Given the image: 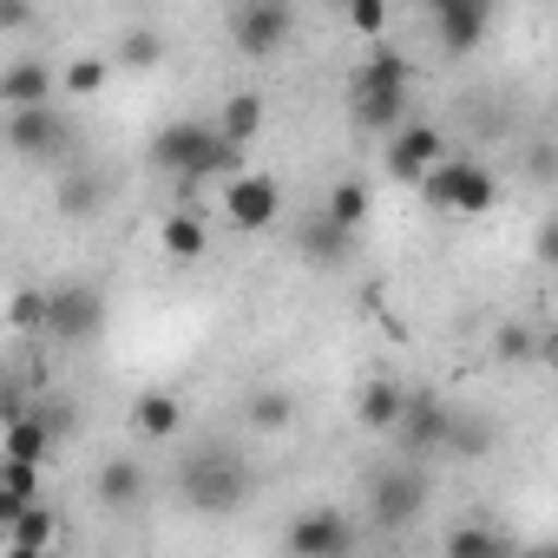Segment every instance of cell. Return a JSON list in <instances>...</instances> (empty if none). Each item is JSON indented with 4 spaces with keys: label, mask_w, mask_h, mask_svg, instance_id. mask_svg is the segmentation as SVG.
Here are the masks:
<instances>
[{
    "label": "cell",
    "mask_w": 558,
    "mask_h": 558,
    "mask_svg": "<svg viewBox=\"0 0 558 558\" xmlns=\"http://www.w3.org/2000/svg\"><path fill=\"white\" fill-rule=\"evenodd\" d=\"M250 151H236L223 132H217V119H171L158 138H151V165L158 171H171V178H243L250 165H243Z\"/></svg>",
    "instance_id": "obj_1"
},
{
    "label": "cell",
    "mask_w": 558,
    "mask_h": 558,
    "mask_svg": "<svg viewBox=\"0 0 558 558\" xmlns=\"http://www.w3.org/2000/svg\"><path fill=\"white\" fill-rule=\"evenodd\" d=\"M178 493H184L191 512L223 519V512H236V506L250 499V466H243L230 447H197V453L178 466Z\"/></svg>",
    "instance_id": "obj_2"
},
{
    "label": "cell",
    "mask_w": 558,
    "mask_h": 558,
    "mask_svg": "<svg viewBox=\"0 0 558 558\" xmlns=\"http://www.w3.org/2000/svg\"><path fill=\"white\" fill-rule=\"evenodd\" d=\"M421 204L427 210H440V217H486L493 204H499V178L480 165V158H447V165H434L427 178H421Z\"/></svg>",
    "instance_id": "obj_3"
},
{
    "label": "cell",
    "mask_w": 558,
    "mask_h": 558,
    "mask_svg": "<svg viewBox=\"0 0 558 558\" xmlns=\"http://www.w3.org/2000/svg\"><path fill=\"white\" fill-rule=\"evenodd\" d=\"M290 558H355V519L342 506H303L283 525Z\"/></svg>",
    "instance_id": "obj_4"
},
{
    "label": "cell",
    "mask_w": 558,
    "mask_h": 558,
    "mask_svg": "<svg viewBox=\"0 0 558 558\" xmlns=\"http://www.w3.org/2000/svg\"><path fill=\"white\" fill-rule=\"evenodd\" d=\"M421 506H427V473H414V466H381V473L368 480V525H375V532L414 525Z\"/></svg>",
    "instance_id": "obj_5"
},
{
    "label": "cell",
    "mask_w": 558,
    "mask_h": 558,
    "mask_svg": "<svg viewBox=\"0 0 558 558\" xmlns=\"http://www.w3.org/2000/svg\"><path fill=\"white\" fill-rule=\"evenodd\" d=\"M106 329V296L93 283H53L47 290V336L53 342H93Z\"/></svg>",
    "instance_id": "obj_6"
},
{
    "label": "cell",
    "mask_w": 558,
    "mask_h": 558,
    "mask_svg": "<svg viewBox=\"0 0 558 558\" xmlns=\"http://www.w3.org/2000/svg\"><path fill=\"white\" fill-rule=\"evenodd\" d=\"M217 210L230 217V230H269L276 217H283V184H276L269 171H243L217 191Z\"/></svg>",
    "instance_id": "obj_7"
},
{
    "label": "cell",
    "mask_w": 558,
    "mask_h": 558,
    "mask_svg": "<svg viewBox=\"0 0 558 558\" xmlns=\"http://www.w3.org/2000/svg\"><path fill=\"white\" fill-rule=\"evenodd\" d=\"M290 34H296V14L283 8V0H250V8L230 14V40H236V53H250V60L283 53Z\"/></svg>",
    "instance_id": "obj_8"
},
{
    "label": "cell",
    "mask_w": 558,
    "mask_h": 558,
    "mask_svg": "<svg viewBox=\"0 0 558 558\" xmlns=\"http://www.w3.org/2000/svg\"><path fill=\"white\" fill-rule=\"evenodd\" d=\"M453 151H447V138H440V125H427V119H408L395 138H388V178L395 184H414L421 191V178L434 171V165H447Z\"/></svg>",
    "instance_id": "obj_9"
},
{
    "label": "cell",
    "mask_w": 558,
    "mask_h": 558,
    "mask_svg": "<svg viewBox=\"0 0 558 558\" xmlns=\"http://www.w3.org/2000/svg\"><path fill=\"white\" fill-rule=\"evenodd\" d=\"M8 151H14V158H34V165L73 151V125H66V112H60V106L8 112Z\"/></svg>",
    "instance_id": "obj_10"
},
{
    "label": "cell",
    "mask_w": 558,
    "mask_h": 558,
    "mask_svg": "<svg viewBox=\"0 0 558 558\" xmlns=\"http://www.w3.org/2000/svg\"><path fill=\"white\" fill-rule=\"evenodd\" d=\"M453 408L440 401V395H408V414H401V447L414 453V460H427V453H440L447 440H453Z\"/></svg>",
    "instance_id": "obj_11"
},
{
    "label": "cell",
    "mask_w": 558,
    "mask_h": 558,
    "mask_svg": "<svg viewBox=\"0 0 558 558\" xmlns=\"http://www.w3.org/2000/svg\"><path fill=\"white\" fill-rule=\"evenodd\" d=\"M486 8L480 0H427V27H434V40H440V53H473L480 40H486Z\"/></svg>",
    "instance_id": "obj_12"
},
{
    "label": "cell",
    "mask_w": 558,
    "mask_h": 558,
    "mask_svg": "<svg viewBox=\"0 0 558 558\" xmlns=\"http://www.w3.org/2000/svg\"><path fill=\"white\" fill-rule=\"evenodd\" d=\"M53 93H60V73H53L47 60H34V53L8 60V73H0V106H8V112H34V106H53Z\"/></svg>",
    "instance_id": "obj_13"
},
{
    "label": "cell",
    "mask_w": 558,
    "mask_h": 558,
    "mask_svg": "<svg viewBox=\"0 0 558 558\" xmlns=\"http://www.w3.org/2000/svg\"><path fill=\"white\" fill-rule=\"evenodd\" d=\"M132 434H138V440H178V434H184V401H178L171 388H145V395L132 401Z\"/></svg>",
    "instance_id": "obj_14"
},
{
    "label": "cell",
    "mask_w": 558,
    "mask_h": 558,
    "mask_svg": "<svg viewBox=\"0 0 558 558\" xmlns=\"http://www.w3.org/2000/svg\"><path fill=\"white\" fill-rule=\"evenodd\" d=\"M408 86H414V60L395 53V47H368L349 93H408Z\"/></svg>",
    "instance_id": "obj_15"
},
{
    "label": "cell",
    "mask_w": 558,
    "mask_h": 558,
    "mask_svg": "<svg viewBox=\"0 0 558 558\" xmlns=\"http://www.w3.org/2000/svg\"><path fill=\"white\" fill-rule=\"evenodd\" d=\"M204 250H210V230H204L197 210H165L158 217V256L165 263H197Z\"/></svg>",
    "instance_id": "obj_16"
},
{
    "label": "cell",
    "mask_w": 558,
    "mask_h": 558,
    "mask_svg": "<svg viewBox=\"0 0 558 558\" xmlns=\"http://www.w3.org/2000/svg\"><path fill=\"white\" fill-rule=\"evenodd\" d=\"M440 558H519V551H512V538H506L499 525H486V519H460V525H447Z\"/></svg>",
    "instance_id": "obj_17"
},
{
    "label": "cell",
    "mask_w": 558,
    "mask_h": 558,
    "mask_svg": "<svg viewBox=\"0 0 558 558\" xmlns=\"http://www.w3.org/2000/svg\"><path fill=\"white\" fill-rule=\"evenodd\" d=\"M401 414H408V388H395V381H368L355 395V421L368 434H401Z\"/></svg>",
    "instance_id": "obj_18"
},
{
    "label": "cell",
    "mask_w": 558,
    "mask_h": 558,
    "mask_svg": "<svg viewBox=\"0 0 558 558\" xmlns=\"http://www.w3.org/2000/svg\"><path fill=\"white\" fill-rule=\"evenodd\" d=\"M93 493H99L106 512H132V506L145 499V466H138V460H106L99 480H93Z\"/></svg>",
    "instance_id": "obj_19"
},
{
    "label": "cell",
    "mask_w": 558,
    "mask_h": 558,
    "mask_svg": "<svg viewBox=\"0 0 558 558\" xmlns=\"http://www.w3.org/2000/svg\"><path fill=\"white\" fill-rule=\"evenodd\" d=\"M53 447H60V434H53L40 414H14V421H8V440H0V460H27V466H40Z\"/></svg>",
    "instance_id": "obj_20"
},
{
    "label": "cell",
    "mask_w": 558,
    "mask_h": 558,
    "mask_svg": "<svg viewBox=\"0 0 558 558\" xmlns=\"http://www.w3.org/2000/svg\"><path fill=\"white\" fill-rule=\"evenodd\" d=\"M217 132H223L236 151H250V145L263 138V93H230V99L217 106Z\"/></svg>",
    "instance_id": "obj_21"
},
{
    "label": "cell",
    "mask_w": 558,
    "mask_h": 558,
    "mask_svg": "<svg viewBox=\"0 0 558 558\" xmlns=\"http://www.w3.org/2000/svg\"><path fill=\"white\" fill-rule=\"evenodd\" d=\"M27 506H40V466H27V460H0V525H14Z\"/></svg>",
    "instance_id": "obj_22"
},
{
    "label": "cell",
    "mask_w": 558,
    "mask_h": 558,
    "mask_svg": "<svg viewBox=\"0 0 558 558\" xmlns=\"http://www.w3.org/2000/svg\"><path fill=\"white\" fill-rule=\"evenodd\" d=\"M243 421L256 427V434H283L290 421H296V395L290 388H250V401H243Z\"/></svg>",
    "instance_id": "obj_23"
},
{
    "label": "cell",
    "mask_w": 558,
    "mask_h": 558,
    "mask_svg": "<svg viewBox=\"0 0 558 558\" xmlns=\"http://www.w3.org/2000/svg\"><path fill=\"white\" fill-rule=\"evenodd\" d=\"M349 112L362 132H401L408 125V93H349Z\"/></svg>",
    "instance_id": "obj_24"
},
{
    "label": "cell",
    "mask_w": 558,
    "mask_h": 558,
    "mask_svg": "<svg viewBox=\"0 0 558 558\" xmlns=\"http://www.w3.org/2000/svg\"><path fill=\"white\" fill-rule=\"evenodd\" d=\"M368 210H375V197H368V184H362V178H342V184L329 191V204H323V217H329L336 230H349V236H362V230H368Z\"/></svg>",
    "instance_id": "obj_25"
},
{
    "label": "cell",
    "mask_w": 558,
    "mask_h": 558,
    "mask_svg": "<svg viewBox=\"0 0 558 558\" xmlns=\"http://www.w3.org/2000/svg\"><path fill=\"white\" fill-rule=\"evenodd\" d=\"M8 545H27V551H60V512H53V499L27 506V512L8 525Z\"/></svg>",
    "instance_id": "obj_26"
},
{
    "label": "cell",
    "mask_w": 558,
    "mask_h": 558,
    "mask_svg": "<svg viewBox=\"0 0 558 558\" xmlns=\"http://www.w3.org/2000/svg\"><path fill=\"white\" fill-rule=\"evenodd\" d=\"M106 80H112L106 53H73L60 66V99H93V93H106Z\"/></svg>",
    "instance_id": "obj_27"
},
{
    "label": "cell",
    "mask_w": 558,
    "mask_h": 558,
    "mask_svg": "<svg viewBox=\"0 0 558 558\" xmlns=\"http://www.w3.org/2000/svg\"><path fill=\"white\" fill-rule=\"evenodd\" d=\"M303 250H310L323 269H342V263H349V250H355V236H349V230H336L329 217H316V223L303 230Z\"/></svg>",
    "instance_id": "obj_28"
},
{
    "label": "cell",
    "mask_w": 558,
    "mask_h": 558,
    "mask_svg": "<svg viewBox=\"0 0 558 558\" xmlns=\"http://www.w3.org/2000/svg\"><path fill=\"white\" fill-rule=\"evenodd\" d=\"M66 217H93L99 204H106V178H93V171H80V178H66L60 184V197H53Z\"/></svg>",
    "instance_id": "obj_29"
},
{
    "label": "cell",
    "mask_w": 558,
    "mask_h": 558,
    "mask_svg": "<svg viewBox=\"0 0 558 558\" xmlns=\"http://www.w3.org/2000/svg\"><path fill=\"white\" fill-rule=\"evenodd\" d=\"M493 355H499L506 368H519V362H538V355H545V336H532L525 323H506V329L493 336Z\"/></svg>",
    "instance_id": "obj_30"
},
{
    "label": "cell",
    "mask_w": 558,
    "mask_h": 558,
    "mask_svg": "<svg viewBox=\"0 0 558 558\" xmlns=\"http://www.w3.org/2000/svg\"><path fill=\"white\" fill-rule=\"evenodd\" d=\"M119 60H125V66H158V60H165V34H158V27L119 34Z\"/></svg>",
    "instance_id": "obj_31"
},
{
    "label": "cell",
    "mask_w": 558,
    "mask_h": 558,
    "mask_svg": "<svg viewBox=\"0 0 558 558\" xmlns=\"http://www.w3.org/2000/svg\"><path fill=\"white\" fill-rule=\"evenodd\" d=\"M8 323H14L21 336H34V329H47V290H21V296L8 303Z\"/></svg>",
    "instance_id": "obj_32"
},
{
    "label": "cell",
    "mask_w": 558,
    "mask_h": 558,
    "mask_svg": "<svg viewBox=\"0 0 558 558\" xmlns=\"http://www.w3.org/2000/svg\"><path fill=\"white\" fill-rule=\"evenodd\" d=\"M342 21H349L362 40H381V34H388V8H381V0H349Z\"/></svg>",
    "instance_id": "obj_33"
},
{
    "label": "cell",
    "mask_w": 558,
    "mask_h": 558,
    "mask_svg": "<svg viewBox=\"0 0 558 558\" xmlns=\"http://www.w3.org/2000/svg\"><path fill=\"white\" fill-rule=\"evenodd\" d=\"M447 447H453V453H486V447H493V427H486V421H473V427L453 421V440H447Z\"/></svg>",
    "instance_id": "obj_34"
},
{
    "label": "cell",
    "mask_w": 558,
    "mask_h": 558,
    "mask_svg": "<svg viewBox=\"0 0 558 558\" xmlns=\"http://www.w3.org/2000/svg\"><path fill=\"white\" fill-rule=\"evenodd\" d=\"M538 263H551V276H558V217L538 230Z\"/></svg>",
    "instance_id": "obj_35"
},
{
    "label": "cell",
    "mask_w": 558,
    "mask_h": 558,
    "mask_svg": "<svg viewBox=\"0 0 558 558\" xmlns=\"http://www.w3.org/2000/svg\"><path fill=\"white\" fill-rule=\"evenodd\" d=\"M538 362H551V368H558V323H551V336H545V355H538Z\"/></svg>",
    "instance_id": "obj_36"
},
{
    "label": "cell",
    "mask_w": 558,
    "mask_h": 558,
    "mask_svg": "<svg viewBox=\"0 0 558 558\" xmlns=\"http://www.w3.org/2000/svg\"><path fill=\"white\" fill-rule=\"evenodd\" d=\"M545 310H551V323H558V276L545 283Z\"/></svg>",
    "instance_id": "obj_37"
},
{
    "label": "cell",
    "mask_w": 558,
    "mask_h": 558,
    "mask_svg": "<svg viewBox=\"0 0 558 558\" xmlns=\"http://www.w3.org/2000/svg\"><path fill=\"white\" fill-rule=\"evenodd\" d=\"M519 558H558V545H525Z\"/></svg>",
    "instance_id": "obj_38"
},
{
    "label": "cell",
    "mask_w": 558,
    "mask_h": 558,
    "mask_svg": "<svg viewBox=\"0 0 558 558\" xmlns=\"http://www.w3.org/2000/svg\"><path fill=\"white\" fill-rule=\"evenodd\" d=\"M8 558H53V551H27V545H8Z\"/></svg>",
    "instance_id": "obj_39"
}]
</instances>
